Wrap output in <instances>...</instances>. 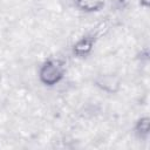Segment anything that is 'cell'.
Instances as JSON below:
<instances>
[{
    "mask_svg": "<svg viewBox=\"0 0 150 150\" xmlns=\"http://www.w3.org/2000/svg\"><path fill=\"white\" fill-rule=\"evenodd\" d=\"M94 86L103 93L117 94L122 89V80L118 75L112 73L98 74L94 77Z\"/></svg>",
    "mask_w": 150,
    "mask_h": 150,
    "instance_id": "2",
    "label": "cell"
},
{
    "mask_svg": "<svg viewBox=\"0 0 150 150\" xmlns=\"http://www.w3.org/2000/svg\"><path fill=\"white\" fill-rule=\"evenodd\" d=\"M63 62L57 59H48L41 63L38 71L39 81L46 87H54L59 84L64 77Z\"/></svg>",
    "mask_w": 150,
    "mask_h": 150,
    "instance_id": "1",
    "label": "cell"
},
{
    "mask_svg": "<svg viewBox=\"0 0 150 150\" xmlns=\"http://www.w3.org/2000/svg\"><path fill=\"white\" fill-rule=\"evenodd\" d=\"M134 131H135V135L139 139H142V141L148 139V137L150 135V118H149V116L139 117L135 123Z\"/></svg>",
    "mask_w": 150,
    "mask_h": 150,
    "instance_id": "5",
    "label": "cell"
},
{
    "mask_svg": "<svg viewBox=\"0 0 150 150\" xmlns=\"http://www.w3.org/2000/svg\"><path fill=\"white\" fill-rule=\"evenodd\" d=\"M96 40H97V36L94 33L83 35L82 38L76 40L75 43L73 45V47H71L73 55L76 56V57H80V59L89 56L91 54L93 49H94Z\"/></svg>",
    "mask_w": 150,
    "mask_h": 150,
    "instance_id": "3",
    "label": "cell"
},
{
    "mask_svg": "<svg viewBox=\"0 0 150 150\" xmlns=\"http://www.w3.org/2000/svg\"><path fill=\"white\" fill-rule=\"evenodd\" d=\"M75 7L83 13H97L103 9L105 2L104 0H74Z\"/></svg>",
    "mask_w": 150,
    "mask_h": 150,
    "instance_id": "4",
    "label": "cell"
},
{
    "mask_svg": "<svg viewBox=\"0 0 150 150\" xmlns=\"http://www.w3.org/2000/svg\"><path fill=\"white\" fill-rule=\"evenodd\" d=\"M138 2H139V6L143 8H148L150 5V0H138Z\"/></svg>",
    "mask_w": 150,
    "mask_h": 150,
    "instance_id": "6",
    "label": "cell"
}]
</instances>
